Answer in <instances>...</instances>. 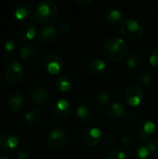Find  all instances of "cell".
I'll list each match as a JSON object with an SVG mask.
<instances>
[{
    "label": "cell",
    "mask_w": 158,
    "mask_h": 159,
    "mask_svg": "<svg viewBox=\"0 0 158 159\" xmlns=\"http://www.w3.org/2000/svg\"><path fill=\"white\" fill-rule=\"evenodd\" d=\"M126 113L125 107L118 102L111 103L105 110V116L111 120H120L126 116Z\"/></svg>",
    "instance_id": "obj_15"
},
{
    "label": "cell",
    "mask_w": 158,
    "mask_h": 159,
    "mask_svg": "<svg viewBox=\"0 0 158 159\" xmlns=\"http://www.w3.org/2000/svg\"><path fill=\"white\" fill-rule=\"evenodd\" d=\"M104 140L108 143H115L117 140L116 135L114 132H107L104 136Z\"/></svg>",
    "instance_id": "obj_33"
},
{
    "label": "cell",
    "mask_w": 158,
    "mask_h": 159,
    "mask_svg": "<svg viewBox=\"0 0 158 159\" xmlns=\"http://www.w3.org/2000/svg\"><path fill=\"white\" fill-rule=\"evenodd\" d=\"M134 154L135 156L138 157L139 159H146L148 158V157L151 155L150 153V150L146 144V143H139L136 148H135V151H134Z\"/></svg>",
    "instance_id": "obj_25"
},
{
    "label": "cell",
    "mask_w": 158,
    "mask_h": 159,
    "mask_svg": "<svg viewBox=\"0 0 158 159\" xmlns=\"http://www.w3.org/2000/svg\"><path fill=\"white\" fill-rule=\"evenodd\" d=\"M137 118H138V115H137L136 113H134V112H130V113L128 115V119H129V121H131V122L136 121Z\"/></svg>",
    "instance_id": "obj_35"
},
{
    "label": "cell",
    "mask_w": 158,
    "mask_h": 159,
    "mask_svg": "<svg viewBox=\"0 0 158 159\" xmlns=\"http://www.w3.org/2000/svg\"><path fill=\"white\" fill-rule=\"evenodd\" d=\"M106 159H128V156L124 150L120 148H115L108 153Z\"/></svg>",
    "instance_id": "obj_27"
},
{
    "label": "cell",
    "mask_w": 158,
    "mask_h": 159,
    "mask_svg": "<svg viewBox=\"0 0 158 159\" xmlns=\"http://www.w3.org/2000/svg\"><path fill=\"white\" fill-rule=\"evenodd\" d=\"M24 67L19 61L11 59L7 60L5 66V77L8 83L16 84L20 82L24 76Z\"/></svg>",
    "instance_id": "obj_4"
},
{
    "label": "cell",
    "mask_w": 158,
    "mask_h": 159,
    "mask_svg": "<svg viewBox=\"0 0 158 159\" xmlns=\"http://www.w3.org/2000/svg\"><path fill=\"white\" fill-rule=\"evenodd\" d=\"M96 100L101 105H105L110 102V95L105 89H99L96 93Z\"/></svg>",
    "instance_id": "obj_28"
},
{
    "label": "cell",
    "mask_w": 158,
    "mask_h": 159,
    "mask_svg": "<svg viewBox=\"0 0 158 159\" xmlns=\"http://www.w3.org/2000/svg\"><path fill=\"white\" fill-rule=\"evenodd\" d=\"M142 63V58L137 53H131L126 58V64L130 69H138Z\"/></svg>",
    "instance_id": "obj_24"
},
{
    "label": "cell",
    "mask_w": 158,
    "mask_h": 159,
    "mask_svg": "<svg viewBox=\"0 0 158 159\" xmlns=\"http://www.w3.org/2000/svg\"><path fill=\"white\" fill-rule=\"evenodd\" d=\"M74 116L77 120H79L81 122H88L92 116V112L88 105L79 104L75 108Z\"/></svg>",
    "instance_id": "obj_20"
},
{
    "label": "cell",
    "mask_w": 158,
    "mask_h": 159,
    "mask_svg": "<svg viewBox=\"0 0 158 159\" xmlns=\"http://www.w3.org/2000/svg\"><path fill=\"white\" fill-rule=\"evenodd\" d=\"M156 143H157V145H158V135H157V138H156Z\"/></svg>",
    "instance_id": "obj_38"
},
{
    "label": "cell",
    "mask_w": 158,
    "mask_h": 159,
    "mask_svg": "<svg viewBox=\"0 0 158 159\" xmlns=\"http://www.w3.org/2000/svg\"><path fill=\"white\" fill-rule=\"evenodd\" d=\"M0 159H10L8 157H7L6 155H4V154H1L0 153Z\"/></svg>",
    "instance_id": "obj_37"
},
{
    "label": "cell",
    "mask_w": 158,
    "mask_h": 159,
    "mask_svg": "<svg viewBox=\"0 0 158 159\" xmlns=\"http://www.w3.org/2000/svg\"><path fill=\"white\" fill-rule=\"evenodd\" d=\"M56 87L61 92H69L74 88L73 80L67 75H60L56 79Z\"/></svg>",
    "instance_id": "obj_19"
},
{
    "label": "cell",
    "mask_w": 158,
    "mask_h": 159,
    "mask_svg": "<svg viewBox=\"0 0 158 159\" xmlns=\"http://www.w3.org/2000/svg\"><path fill=\"white\" fill-rule=\"evenodd\" d=\"M144 31L143 24L134 18H129L123 20L119 27L121 36L128 41H137L141 39L144 34Z\"/></svg>",
    "instance_id": "obj_3"
},
{
    "label": "cell",
    "mask_w": 158,
    "mask_h": 159,
    "mask_svg": "<svg viewBox=\"0 0 158 159\" xmlns=\"http://www.w3.org/2000/svg\"><path fill=\"white\" fill-rule=\"evenodd\" d=\"M20 57L26 61L34 60L38 54V47L34 43L23 44L19 50Z\"/></svg>",
    "instance_id": "obj_16"
},
{
    "label": "cell",
    "mask_w": 158,
    "mask_h": 159,
    "mask_svg": "<svg viewBox=\"0 0 158 159\" xmlns=\"http://www.w3.org/2000/svg\"><path fill=\"white\" fill-rule=\"evenodd\" d=\"M89 71L94 75H102L106 70V62L102 58H94L89 62Z\"/></svg>",
    "instance_id": "obj_18"
},
{
    "label": "cell",
    "mask_w": 158,
    "mask_h": 159,
    "mask_svg": "<svg viewBox=\"0 0 158 159\" xmlns=\"http://www.w3.org/2000/svg\"><path fill=\"white\" fill-rule=\"evenodd\" d=\"M144 99V91L138 86L128 88L125 92V100L131 106H138Z\"/></svg>",
    "instance_id": "obj_9"
},
{
    "label": "cell",
    "mask_w": 158,
    "mask_h": 159,
    "mask_svg": "<svg viewBox=\"0 0 158 159\" xmlns=\"http://www.w3.org/2000/svg\"><path fill=\"white\" fill-rule=\"evenodd\" d=\"M7 105L8 109L14 113H18L25 105V99L24 96L20 92H13L11 93L7 100Z\"/></svg>",
    "instance_id": "obj_14"
},
{
    "label": "cell",
    "mask_w": 158,
    "mask_h": 159,
    "mask_svg": "<svg viewBox=\"0 0 158 159\" xmlns=\"http://www.w3.org/2000/svg\"><path fill=\"white\" fill-rule=\"evenodd\" d=\"M17 159H31V155L28 150L20 149L17 153Z\"/></svg>",
    "instance_id": "obj_32"
},
{
    "label": "cell",
    "mask_w": 158,
    "mask_h": 159,
    "mask_svg": "<svg viewBox=\"0 0 158 159\" xmlns=\"http://www.w3.org/2000/svg\"><path fill=\"white\" fill-rule=\"evenodd\" d=\"M155 73L153 70H150V69H147L145 70L140 76V81L142 85L144 86H149L151 85L154 81H155Z\"/></svg>",
    "instance_id": "obj_26"
},
{
    "label": "cell",
    "mask_w": 158,
    "mask_h": 159,
    "mask_svg": "<svg viewBox=\"0 0 158 159\" xmlns=\"http://www.w3.org/2000/svg\"><path fill=\"white\" fill-rule=\"evenodd\" d=\"M30 98L34 104L43 105L47 102L49 98V92L42 83L35 82L30 89Z\"/></svg>",
    "instance_id": "obj_5"
},
{
    "label": "cell",
    "mask_w": 158,
    "mask_h": 159,
    "mask_svg": "<svg viewBox=\"0 0 158 159\" xmlns=\"http://www.w3.org/2000/svg\"><path fill=\"white\" fill-rule=\"evenodd\" d=\"M70 30H71V26L68 23H66V22H63V23H61L59 26V32L61 34H68L70 32Z\"/></svg>",
    "instance_id": "obj_34"
},
{
    "label": "cell",
    "mask_w": 158,
    "mask_h": 159,
    "mask_svg": "<svg viewBox=\"0 0 158 159\" xmlns=\"http://www.w3.org/2000/svg\"><path fill=\"white\" fill-rule=\"evenodd\" d=\"M43 67L50 75H57L61 72L63 61L61 57L56 53H48L43 58Z\"/></svg>",
    "instance_id": "obj_6"
},
{
    "label": "cell",
    "mask_w": 158,
    "mask_h": 159,
    "mask_svg": "<svg viewBox=\"0 0 158 159\" xmlns=\"http://www.w3.org/2000/svg\"><path fill=\"white\" fill-rule=\"evenodd\" d=\"M83 140L87 145L94 147L102 142V132L100 129L95 127L88 129L83 134Z\"/></svg>",
    "instance_id": "obj_12"
},
{
    "label": "cell",
    "mask_w": 158,
    "mask_h": 159,
    "mask_svg": "<svg viewBox=\"0 0 158 159\" xmlns=\"http://www.w3.org/2000/svg\"><path fill=\"white\" fill-rule=\"evenodd\" d=\"M41 116H42L41 112L37 108L31 109V110L27 111L24 114V119H25V121L29 125H35V124H37L40 121Z\"/></svg>",
    "instance_id": "obj_23"
},
{
    "label": "cell",
    "mask_w": 158,
    "mask_h": 159,
    "mask_svg": "<svg viewBox=\"0 0 158 159\" xmlns=\"http://www.w3.org/2000/svg\"><path fill=\"white\" fill-rule=\"evenodd\" d=\"M137 132L139 137L144 142L152 141L156 132V127L155 122L149 118L142 119L138 126Z\"/></svg>",
    "instance_id": "obj_8"
},
{
    "label": "cell",
    "mask_w": 158,
    "mask_h": 159,
    "mask_svg": "<svg viewBox=\"0 0 158 159\" xmlns=\"http://www.w3.org/2000/svg\"><path fill=\"white\" fill-rule=\"evenodd\" d=\"M31 4H23V5H19L17 6L14 10H13V14L14 17L17 20H24L30 18L31 16Z\"/></svg>",
    "instance_id": "obj_21"
},
{
    "label": "cell",
    "mask_w": 158,
    "mask_h": 159,
    "mask_svg": "<svg viewBox=\"0 0 158 159\" xmlns=\"http://www.w3.org/2000/svg\"><path fill=\"white\" fill-rule=\"evenodd\" d=\"M19 35L22 40H31L36 35V25L33 22L23 24L19 31Z\"/></svg>",
    "instance_id": "obj_17"
},
{
    "label": "cell",
    "mask_w": 158,
    "mask_h": 159,
    "mask_svg": "<svg viewBox=\"0 0 158 159\" xmlns=\"http://www.w3.org/2000/svg\"><path fill=\"white\" fill-rule=\"evenodd\" d=\"M59 15V7L54 1L44 0L40 2L34 9V19L38 23L49 24L53 22Z\"/></svg>",
    "instance_id": "obj_2"
},
{
    "label": "cell",
    "mask_w": 158,
    "mask_h": 159,
    "mask_svg": "<svg viewBox=\"0 0 158 159\" xmlns=\"http://www.w3.org/2000/svg\"><path fill=\"white\" fill-rule=\"evenodd\" d=\"M47 142L50 148L58 150L66 145L68 142V135L63 129H54L48 133Z\"/></svg>",
    "instance_id": "obj_7"
},
{
    "label": "cell",
    "mask_w": 158,
    "mask_h": 159,
    "mask_svg": "<svg viewBox=\"0 0 158 159\" xmlns=\"http://www.w3.org/2000/svg\"><path fill=\"white\" fill-rule=\"evenodd\" d=\"M135 142V137L132 133L128 132V133H124L123 136L121 137V143L125 145H131L133 143Z\"/></svg>",
    "instance_id": "obj_29"
},
{
    "label": "cell",
    "mask_w": 158,
    "mask_h": 159,
    "mask_svg": "<svg viewBox=\"0 0 158 159\" xmlns=\"http://www.w3.org/2000/svg\"><path fill=\"white\" fill-rule=\"evenodd\" d=\"M104 16H105L106 20L112 24H117L122 20V12L119 8L115 7H108L105 11Z\"/></svg>",
    "instance_id": "obj_22"
},
{
    "label": "cell",
    "mask_w": 158,
    "mask_h": 159,
    "mask_svg": "<svg viewBox=\"0 0 158 159\" xmlns=\"http://www.w3.org/2000/svg\"><path fill=\"white\" fill-rule=\"evenodd\" d=\"M129 48L126 41L118 36L109 37L103 45V53L105 57L114 61L120 62L128 57Z\"/></svg>",
    "instance_id": "obj_1"
},
{
    "label": "cell",
    "mask_w": 158,
    "mask_h": 159,
    "mask_svg": "<svg viewBox=\"0 0 158 159\" xmlns=\"http://www.w3.org/2000/svg\"><path fill=\"white\" fill-rule=\"evenodd\" d=\"M16 49V44L13 40L8 39L4 43V50L7 54H12Z\"/></svg>",
    "instance_id": "obj_30"
},
{
    "label": "cell",
    "mask_w": 158,
    "mask_h": 159,
    "mask_svg": "<svg viewBox=\"0 0 158 159\" xmlns=\"http://www.w3.org/2000/svg\"><path fill=\"white\" fill-rule=\"evenodd\" d=\"M73 111L72 103L66 99H60L53 102L51 105V112L58 117H65Z\"/></svg>",
    "instance_id": "obj_10"
},
{
    "label": "cell",
    "mask_w": 158,
    "mask_h": 159,
    "mask_svg": "<svg viewBox=\"0 0 158 159\" xmlns=\"http://www.w3.org/2000/svg\"><path fill=\"white\" fill-rule=\"evenodd\" d=\"M38 40L45 45L51 44L57 38V30L51 25H45L37 33Z\"/></svg>",
    "instance_id": "obj_13"
},
{
    "label": "cell",
    "mask_w": 158,
    "mask_h": 159,
    "mask_svg": "<svg viewBox=\"0 0 158 159\" xmlns=\"http://www.w3.org/2000/svg\"><path fill=\"white\" fill-rule=\"evenodd\" d=\"M149 62L152 66H158V47L151 52L149 56Z\"/></svg>",
    "instance_id": "obj_31"
},
{
    "label": "cell",
    "mask_w": 158,
    "mask_h": 159,
    "mask_svg": "<svg viewBox=\"0 0 158 159\" xmlns=\"http://www.w3.org/2000/svg\"><path fill=\"white\" fill-rule=\"evenodd\" d=\"M20 141L13 133H3L0 135V149L5 152H11L18 148Z\"/></svg>",
    "instance_id": "obj_11"
},
{
    "label": "cell",
    "mask_w": 158,
    "mask_h": 159,
    "mask_svg": "<svg viewBox=\"0 0 158 159\" xmlns=\"http://www.w3.org/2000/svg\"><path fill=\"white\" fill-rule=\"evenodd\" d=\"M76 2L81 5H88V4H91L93 0H76Z\"/></svg>",
    "instance_id": "obj_36"
}]
</instances>
